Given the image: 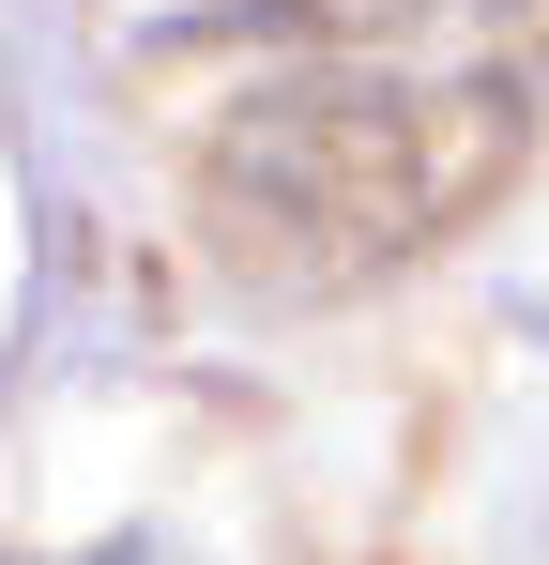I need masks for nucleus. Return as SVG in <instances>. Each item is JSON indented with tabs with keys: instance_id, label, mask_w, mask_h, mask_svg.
<instances>
[{
	"instance_id": "f257e3e1",
	"label": "nucleus",
	"mask_w": 549,
	"mask_h": 565,
	"mask_svg": "<svg viewBox=\"0 0 549 565\" xmlns=\"http://www.w3.org/2000/svg\"><path fill=\"white\" fill-rule=\"evenodd\" d=\"M519 77L504 62H305L214 122L198 184H214V230L274 260L305 290H352L428 260L473 199L519 169Z\"/></svg>"
},
{
	"instance_id": "f03ea898",
	"label": "nucleus",
	"mask_w": 549,
	"mask_h": 565,
	"mask_svg": "<svg viewBox=\"0 0 549 565\" xmlns=\"http://www.w3.org/2000/svg\"><path fill=\"white\" fill-rule=\"evenodd\" d=\"M274 31H336V62H366V31H428V15H488V0H260Z\"/></svg>"
},
{
	"instance_id": "7ed1b4c3",
	"label": "nucleus",
	"mask_w": 549,
	"mask_h": 565,
	"mask_svg": "<svg viewBox=\"0 0 549 565\" xmlns=\"http://www.w3.org/2000/svg\"><path fill=\"white\" fill-rule=\"evenodd\" d=\"M92 565H138V551H92Z\"/></svg>"
}]
</instances>
